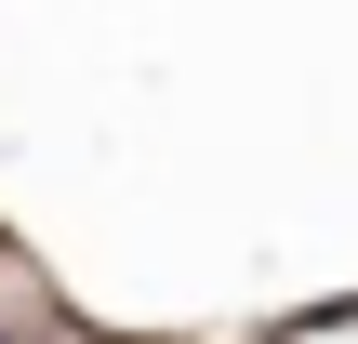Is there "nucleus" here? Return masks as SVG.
<instances>
[{
    "mask_svg": "<svg viewBox=\"0 0 358 344\" xmlns=\"http://www.w3.org/2000/svg\"><path fill=\"white\" fill-rule=\"evenodd\" d=\"M0 344H13V331H0Z\"/></svg>",
    "mask_w": 358,
    "mask_h": 344,
    "instance_id": "1",
    "label": "nucleus"
}]
</instances>
